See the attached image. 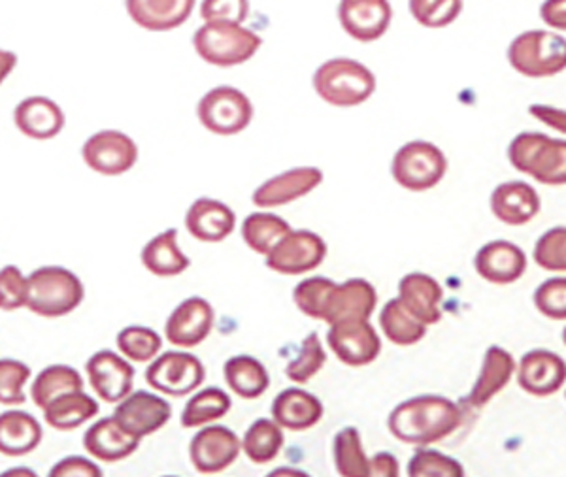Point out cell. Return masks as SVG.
<instances>
[{"mask_svg": "<svg viewBox=\"0 0 566 477\" xmlns=\"http://www.w3.org/2000/svg\"><path fill=\"white\" fill-rule=\"evenodd\" d=\"M463 421V410L446 396L423 394L406 400L389 415L395 438L412 445H431L448 438Z\"/></svg>", "mask_w": 566, "mask_h": 477, "instance_id": "cell-1", "label": "cell"}, {"mask_svg": "<svg viewBox=\"0 0 566 477\" xmlns=\"http://www.w3.org/2000/svg\"><path fill=\"white\" fill-rule=\"evenodd\" d=\"M261 45L263 39L244 23L205 21L193 34L197 55L208 65L221 68L244 65L261 50Z\"/></svg>", "mask_w": 566, "mask_h": 477, "instance_id": "cell-2", "label": "cell"}, {"mask_svg": "<svg viewBox=\"0 0 566 477\" xmlns=\"http://www.w3.org/2000/svg\"><path fill=\"white\" fill-rule=\"evenodd\" d=\"M317 95L336 108H354L367 103L376 91V76L355 59H328L312 78Z\"/></svg>", "mask_w": 566, "mask_h": 477, "instance_id": "cell-3", "label": "cell"}, {"mask_svg": "<svg viewBox=\"0 0 566 477\" xmlns=\"http://www.w3.org/2000/svg\"><path fill=\"white\" fill-rule=\"evenodd\" d=\"M509 159L515 170L544 186H566V140L522 132L510 144Z\"/></svg>", "mask_w": 566, "mask_h": 477, "instance_id": "cell-4", "label": "cell"}, {"mask_svg": "<svg viewBox=\"0 0 566 477\" xmlns=\"http://www.w3.org/2000/svg\"><path fill=\"white\" fill-rule=\"evenodd\" d=\"M84 297V284L63 266H44L29 276L27 308L36 316L48 319L69 316Z\"/></svg>", "mask_w": 566, "mask_h": 477, "instance_id": "cell-5", "label": "cell"}, {"mask_svg": "<svg viewBox=\"0 0 566 477\" xmlns=\"http://www.w3.org/2000/svg\"><path fill=\"white\" fill-rule=\"evenodd\" d=\"M510 65L527 78H549L566 71V39L549 31H527L509 47Z\"/></svg>", "mask_w": 566, "mask_h": 477, "instance_id": "cell-6", "label": "cell"}, {"mask_svg": "<svg viewBox=\"0 0 566 477\" xmlns=\"http://www.w3.org/2000/svg\"><path fill=\"white\" fill-rule=\"evenodd\" d=\"M448 172L444 151L431 142L413 140L392 157L391 174L400 188L408 191H429L437 188Z\"/></svg>", "mask_w": 566, "mask_h": 477, "instance_id": "cell-7", "label": "cell"}, {"mask_svg": "<svg viewBox=\"0 0 566 477\" xmlns=\"http://www.w3.org/2000/svg\"><path fill=\"white\" fill-rule=\"evenodd\" d=\"M197 116L205 129L218 136H234L253 121V104L231 85H219L200 98Z\"/></svg>", "mask_w": 566, "mask_h": 477, "instance_id": "cell-8", "label": "cell"}, {"mask_svg": "<svg viewBox=\"0 0 566 477\" xmlns=\"http://www.w3.org/2000/svg\"><path fill=\"white\" fill-rule=\"evenodd\" d=\"M149 388L168 396H186L205 381V367L199 357L181 351H168L154 359L146 370Z\"/></svg>", "mask_w": 566, "mask_h": 477, "instance_id": "cell-9", "label": "cell"}, {"mask_svg": "<svg viewBox=\"0 0 566 477\" xmlns=\"http://www.w3.org/2000/svg\"><path fill=\"white\" fill-rule=\"evenodd\" d=\"M327 255V244L312 231H291L266 255V266L283 276L316 271Z\"/></svg>", "mask_w": 566, "mask_h": 477, "instance_id": "cell-10", "label": "cell"}, {"mask_svg": "<svg viewBox=\"0 0 566 477\" xmlns=\"http://www.w3.org/2000/svg\"><path fill=\"white\" fill-rule=\"evenodd\" d=\"M328 348L348 367H367L381 351L380 336L368 319H346L331 325Z\"/></svg>", "mask_w": 566, "mask_h": 477, "instance_id": "cell-11", "label": "cell"}, {"mask_svg": "<svg viewBox=\"0 0 566 477\" xmlns=\"http://www.w3.org/2000/svg\"><path fill=\"white\" fill-rule=\"evenodd\" d=\"M84 162L103 176H122L138 161L135 140L119 130H101L87 138L82 148Z\"/></svg>", "mask_w": 566, "mask_h": 477, "instance_id": "cell-12", "label": "cell"}, {"mask_svg": "<svg viewBox=\"0 0 566 477\" xmlns=\"http://www.w3.org/2000/svg\"><path fill=\"white\" fill-rule=\"evenodd\" d=\"M172 417V407L167 400L148 391H136L119 400L114 420L125 433L142 439L157 433Z\"/></svg>", "mask_w": 566, "mask_h": 477, "instance_id": "cell-13", "label": "cell"}, {"mask_svg": "<svg viewBox=\"0 0 566 477\" xmlns=\"http://www.w3.org/2000/svg\"><path fill=\"white\" fill-rule=\"evenodd\" d=\"M239 436L227 426L213 425L202 428L189 445V457L195 470L205 476L226 471L240 455Z\"/></svg>", "mask_w": 566, "mask_h": 477, "instance_id": "cell-14", "label": "cell"}, {"mask_svg": "<svg viewBox=\"0 0 566 477\" xmlns=\"http://www.w3.org/2000/svg\"><path fill=\"white\" fill-rule=\"evenodd\" d=\"M338 21L344 33L357 42H376L389 31L392 7L389 0H340Z\"/></svg>", "mask_w": 566, "mask_h": 477, "instance_id": "cell-15", "label": "cell"}, {"mask_svg": "<svg viewBox=\"0 0 566 477\" xmlns=\"http://www.w3.org/2000/svg\"><path fill=\"white\" fill-rule=\"evenodd\" d=\"M91 388L108 404H116L133 393L135 368L114 351H98L85 364Z\"/></svg>", "mask_w": 566, "mask_h": 477, "instance_id": "cell-16", "label": "cell"}, {"mask_svg": "<svg viewBox=\"0 0 566 477\" xmlns=\"http://www.w3.org/2000/svg\"><path fill=\"white\" fill-rule=\"evenodd\" d=\"M212 304L200 297L186 298L168 317L165 335L176 348H197L213 329Z\"/></svg>", "mask_w": 566, "mask_h": 477, "instance_id": "cell-17", "label": "cell"}, {"mask_svg": "<svg viewBox=\"0 0 566 477\" xmlns=\"http://www.w3.org/2000/svg\"><path fill=\"white\" fill-rule=\"evenodd\" d=\"M322 181L323 172L319 168H291L259 186L251 200L259 208L285 206L312 193L322 186Z\"/></svg>", "mask_w": 566, "mask_h": 477, "instance_id": "cell-18", "label": "cell"}, {"mask_svg": "<svg viewBox=\"0 0 566 477\" xmlns=\"http://www.w3.org/2000/svg\"><path fill=\"white\" fill-rule=\"evenodd\" d=\"M378 293L367 279H348L344 285H333L328 293L323 322L335 325L346 319H368L376 310Z\"/></svg>", "mask_w": 566, "mask_h": 477, "instance_id": "cell-19", "label": "cell"}, {"mask_svg": "<svg viewBox=\"0 0 566 477\" xmlns=\"http://www.w3.org/2000/svg\"><path fill=\"white\" fill-rule=\"evenodd\" d=\"M187 233L205 244H218L234 233L237 218L231 208L216 199L200 197L186 215Z\"/></svg>", "mask_w": 566, "mask_h": 477, "instance_id": "cell-20", "label": "cell"}, {"mask_svg": "<svg viewBox=\"0 0 566 477\" xmlns=\"http://www.w3.org/2000/svg\"><path fill=\"white\" fill-rule=\"evenodd\" d=\"M523 391L533 396L557 393L566 381V362L546 349H534L523 357L517 370Z\"/></svg>", "mask_w": 566, "mask_h": 477, "instance_id": "cell-21", "label": "cell"}, {"mask_svg": "<svg viewBox=\"0 0 566 477\" xmlns=\"http://www.w3.org/2000/svg\"><path fill=\"white\" fill-rule=\"evenodd\" d=\"M476 272L491 284L509 285L522 278L527 271L525 253L506 240L483 245L474 258Z\"/></svg>", "mask_w": 566, "mask_h": 477, "instance_id": "cell-22", "label": "cell"}, {"mask_svg": "<svg viewBox=\"0 0 566 477\" xmlns=\"http://www.w3.org/2000/svg\"><path fill=\"white\" fill-rule=\"evenodd\" d=\"M195 4L197 0H125L130 20L151 33H167L184 25Z\"/></svg>", "mask_w": 566, "mask_h": 477, "instance_id": "cell-23", "label": "cell"}, {"mask_svg": "<svg viewBox=\"0 0 566 477\" xmlns=\"http://www.w3.org/2000/svg\"><path fill=\"white\" fill-rule=\"evenodd\" d=\"M541 197L525 181H506L491 194V212L506 225L520 226L541 212Z\"/></svg>", "mask_w": 566, "mask_h": 477, "instance_id": "cell-24", "label": "cell"}, {"mask_svg": "<svg viewBox=\"0 0 566 477\" xmlns=\"http://www.w3.org/2000/svg\"><path fill=\"white\" fill-rule=\"evenodd\" d=\"M18 129L33 140H52L65 127V114L48 97H29L13 112Z\"/></svg>", "mask_w": 566, "mask_h": 477, "instance_id": "cell-25", "label": "cell"}, {"mask_svg": "<svg viewBox=\"0 0 566 477\" xmlns=\"http://www.w3.org/2000/svg\"><path fill=\"white\" fill-rule=\"evenodd\" d=\"M444 297V290L437 279L431 278L423 272H412L399 284V300L405 304L406 310L410 311L416 319L423 325H434L440 321L442 311L440 303Z\"/></svg>", "mask_w": 566, "mask_h": 477, "instance_id": "cell-26", "label": "cell"}, {"mask_svg": "<svg viewBox=\"0 0 566 477\" xmlns=\"http://www.w3.org/2000/svg\"><path fill=\"white\" fill-rule=\"evenodd\" d=\"M272 417L287 431H308L322 421V400L303 389H285L272 402Z\"/></svg>", "mask_w": 566, "mask_h": 477, "instance_id": "cell-27", "label": "cell"}, {"mask_svg": "<svg viewBox=\"0 0 566 477\" xmlns=\"http://www.w3.org/2000/svg\"><path fill=\"white\" fill-rule=\"evenodd\" d=\"M140 439L125 433L114 417L101 420L84 436L85 452L103 463H117L138 449Z\"/></svg>", "mask_w": 566, "mask_h": 477, "instance_id": "cell-28", "label": "cell"}, {"mask_svg": "<svg viewBox=\"0 0 566 477\" xmlns=\"http://www.w3.org/2000/svg\"><path fill=\"white\" fill-rule=\"evenodd\" d=\"M42 425L31 413L10 410L0 413V453L4 457H23L42 442Z\"/></svg>", "mask_w": 566, "mask_h": 477, "instance_id": "cell-29", "label": "cell"}, {"mask_svg": "<svg viewBox=\"0 0 566 477\" xmlns=\"http://www.w3.org/2000/svg\"><path fill=\"white\" fill-rule=\"evenodd\" d=\"M514 357L510 356L506 349L499 346H491L483 357L482 372L478 378L476 385L470 391L469 399L464 404L469 407H483L495 394L509 385L510 378L514 374Z\"/></svg>", "mask_w": 566, "mask_h": 477, "instance_id": "cell-30", "label": "cell"}, {"mask_svg": "<svg viewBox=\"0 0 566 477\" xmlns=\"http://www.w3.org/2000/svg\"><path fill=\"white\" fill-rule=\"evenodd\" d=\"M142 265L159 278H172L186 272L189 268V258L178 245V231L168 229L149 240L142 250Z\"/></svg>", "mask_w": 566, "mask_h": 477, "instance_id": "cell-31", "label": "cell"}, {"mask_svg": "<svg viewBox=\"0 0 566 477\" xmlns=\"http://www.w3.org/2000/svg\"><path fill=\"white\" fill-rule=\"evenodd\" d=\"M98 413V402L82 391L66 393L44 407V420L57 431H72L93 420Z\"/></svg>", "mask_w": 566, "mask_h": 477, "instance_id": "cell-32", "label": "cell"}, {"mask_svg": "<svg viewBox=\"0 0 566 477\" xmlns=\"http://www.w3.org/2000/svg\"><path fill=\"white\" fill-rule=\"evenodd\" d=\"M223 372L232 393L245 400L259 399L271 388V375L263 367V362L250 356L231 357L226 362Z\"/></svg>", "mask_w": 566, "mask_h": 477, "instance_id": "cell-33", "label": "cell"}, {"mask_svg": "<svg viewBox=\"0 0 566 477\" xmlns=\"http://www.w3.org/2000/svg\"><path fill=\"white\" fill-rule=\"evenodd\" d=\"M290 233V223L274 213H251L242 223V239L245 245L264 257Z\"/></svg>", "mask_w": 566, "mask_h": 477, "instance_id": "cell-34", "label": "cell"}, {"mask_svg": "<svg viewBox=\"0 0 566 477\" xmlns=\"http://www.w3.org/2000/svg\"><path fill=\"white\" fill-rule=\"evenodd\" d=\"M82 389H84V378L80 375L76 368L53 364L40 372L39 378L34 380L31 394H33L34 404L44 410L59 396L82 391Z\"/></svg>", "mask_w": 566, "mask_h": 477, "instance_id": "cell-35", "label": "cell"}, {"mask_svg": "<svg viewBox=\"0 0 566 477\" xmlns=\"http://www.w3.org/2000/svg\"><path fill=\"white\" fill-rule=\"evenodd\" d=\"M380 325L384 332H386L389 342L395 346H413L423 338L424 327L423 322L416 319V317L406 310L405 304L400 303L399 298H392L384 306L380 316Z\"/></svg>", "mask_w": 566, "mask_h": 477, "instance_id": "cell-36", "label": "cell"}, {"mask_svg": "<svg viewBox=\"0 0 566 477\" xmlns=\"http://www.w3.org/2000/svg\"><path fill=\"white\" fill-rule=\"evenodd\" d=\"M231 410V396L223 393L221 389L208 388L189 399L184 413H181V425L186 428H197L213 421L226 417Z\"/></svg>", "mask_w": 566, "mask_h": 477, "instance_id": "cell-37", "label": "cell"}, {"mask_svg": "<svg viewBox=\"0 0 566 477\" xmlns=\"http://www.w3.org/2000/svg\"><path fill=\"white\" fill-rule=\"evenodd\" d=\"M245 457L250 458L255 465H266L277 457L282 452L283 433L282 426L276 421L258 420L248 428L244 442Z\"/></svg>", "mask_w": 566, "mask_h": 477, "instance_id": "cell-38", "label": "cell"}, {"mask_svg": "<svg viewBox=\"0 0 566 477\" xmlns=\"http://www.w3.org/2000/svg\"><path fill=\"white\" fill-rule=\"evenodd\" d=\"M335 465L344 477H368V458L363 449L360 434L354 426L342 428L333 444Z\"/></svg>", "mask_w": 566, "mask_h": 477, "instance_id": "cell-39", "label": "cell"}, {"mask_svg": "<svg viewBox=\"0 0 566 477\" xmlns=\"http://www.w3.org/2000/svg\"><path fill=\"white\" fill-rule=\"evenodd\" d=\"M117 349L133 362H151L161 351V336L148 327H127L116 338Z\"/></svg>", "mask_w": 566, "mask_h": 477, "instance_id": "cell-40", "label": "cell"}, {"mask_svg": "<svg viewBox=\"0 0 566 477\" xmlns=\"http://www.w3.org/2000/svg\"><path fill=\"white\" fill-rule=\"evenodd\" d=\"M413 20L427 29H444L463 12V0H408Z\"/></svg>", "mask_w": 566, "mask_h": 477, "instance_id": "cell-41", "label": "cell"}, {"mask_svg": "<svg viewBox=\"0 0 566 477\" xmlns=\"http://www.w3.org/2000/svg\"><path fill=\"white\" fill-rule=\"evenodd\" d=\"M325 361H327V356H325L322 340L316 332H312L304 338L298 356L285 368V375L295 383H308L322 370Z\"/></svg>", "mask_w": 566, "mask_h": 477, "instance_id": "cell-42", "label": "cell"}, {"mask_svg": "<svg viewBox=\"0 0 566 477\" xmlns=\"http://www.w3.org/2000/svg\"><path fill=\"white\" fill-rule=\"evenodd\" d=\"M31 378V368L25 362L13 359H0V404L20 406L25 402L27 381Z\"/></svg>", "mask_w": 566, "mask_h": 477, "instance_id": "cell-43", "label": "cell"}, {"mask_svg": "<svg viewBox=\"0 0 566 477\" xmlns=\"http://www.w3.org/2000/svg\"><path fill=\"white\" fill-rule=\"evenodd\" d=\"M408 476L412 477H463V466L455 458L432 449H419L408 465Z\"/></svg>", "mask_w": 566, "mask_h": 477, "instance_id": "cell-44", "label": "cell"}, {"mask_svg": "<svg viewBox=\"0 0 566 477\" xmlns=\"http://www.w3.org/2000/svg\"><path fill=\"white\" fill-rule=\"evenodd\" d=\"M335 282L327 278H310L304 279L303 284H298L293 290L296 308L303 311L304 316L312 317L322 321L325 303H327L328 293L333 289Z\"/></svg>", "mask_w": 566, "mask_h": 477, "instance_id": "cell-45", "label": "cell"}, {"mask_svg": "<svg viewBox=\"0 0 566 477\" xmlns=\"http://www.w3.org/2000/svg\"><path fill=\"white\" fill-rule=\"evenodd\" d=\"M534 261L546 271L566 272V226H555L536 242Z\"/></svg>", "mask_w": 566, "mask_h": 477, "instance_id": "cell-46", "label": "cell"}, {"mask_svg": "<svg viewBox=\"0 0 566 477\" xmlns=\"http://www.w3.org/2000/svg\"><path fill=\"white\" fill-rule=\"evenodd\" d=\"M29 300V278L18 266L8 265L0 271V310L25 308Z\"/></svg>", "mask_w": 566, "mask_h": 477, "instance_id": "cell-47", "label": "cell"}, {"mask_svg": "<svg viewBox=\"0 0 566 477\" xmlns=\"http://www.w3.org/2000/svg\"><path fill=\"white\" fill-rule=\"evenodd\" d=\"M534 306L549 319H566V278L547 279L542 284L534 293Z\"/></svg>", "mask_w": 566, "mask_h": 477, "instance_id": "cell-48", "label": "cell"}, {"mask_svg": "<svg viewBox=\"0 0 566 477\" xmlns=\"http://www.w3.org/2000/svg\"><path fill=\"white\" fill-rule=\"evenodd\" d=\"M248 15H250V0H202L200 4L202 21L244 23Z\"/></svg>", "mask_w": 566, "mask_h": 477, "instance_id": "cell-49", "label": "cell"}, {"mask_svg": "<svg viewBox=\"0 0 566 477\" xmlns=\"http://www.w3.org/2000/svg\"><path fill=\"white\" fill-rule=\"evenodd\" d=\"M50 476L52 477H72V476H82V477H101L103 476V471L98 468L95 463H91L87 458L84 457H69L63 458L61 463L53 466L52 471H50Z\"/></svg>", "mask_w": 566, "mask_h": 477, "instance_id": "cell-50", "label": "cell"}, {"mask_svg": "<svg viewBox=\"0 0 566 477\" xmlns=\"http://www.w3.org/2000/svg\"><path fill=\"white\" fill-rule=\"evenodd\" d=\"M528 112H531V116L541 119L547 127H552V129L557 130V132L566 135V110L547 106V104H533V106L528 108Z\"/></svg>", "mask_w": 566, "mask_h": 477, "instance_id": "cell-51", "label": "cell"}, {"mask_svg": "<svg viewBox=\"0 0 566 477\" xmlns=\"http://www.w3.org/2000/svg\"><path fill=\"white\" fill-rule=\"evenodd\" d=\"M541 18L555 31H566V0H544Z\"/></svg>", "mask_w": 566, "mask_h": 477, "instance_id": "cell-52", "label": "cell"}, {"mask_svg": "<svg viewBox=\"0 0 566 477\" xmlns=\"http://www.w3.org/2000/svg\"><path fill=\"white\" fill-rule=\"evenodd\" d=\"M399 474V460L391 453L381 452L368 460V476L397 477Z\"/></svg>", "mask_w": 566, "mask_h": 477, "instance_id": "cell-53", "label": "cell"}, {"mask_svg": "<svg viewBox=\"0 0 566 477\" xmlns=\"http://www.w3.org/2000/svg\"><path fill=\"white\" fill-rule=\"evenodd\" d=\"M15 65H18V55L0 47V85L4 84V80L12 74Z\"/></svg>", "mask_w": 566, "mask_h": 477, "instance_id": "cell-54", "label": "cell"}, {"mask_svg": "<svg viewBox=\"0 0 566 477\" xmlns=\"http://www.w3.org/2000/svg\"><path fill=\"white\" fill-rule=\"evenodd\" d=\"M563 340H565V343H566V329H565V332H563Z\"/></svg>", "mask_w": 566, "mask_h": 477, "instance_id": "cell-55", "label": "cell"}]
</instances>
